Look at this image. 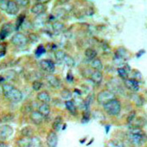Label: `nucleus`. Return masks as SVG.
I'll use <instances>...</instances> for the list:
<instances>
[{
    "instance_id": "obj_28",
    "label": "nucleus",
    "mask_w": 147,
    "mask_h": 147,
    "mask_svg": "<svg viewBox=\"0 0 147 147\" xmlns=\"http://www.w3.org/2000/svg\"><path fill=\"white\" fill-rule=\"evenodd\" d=\"M118 73H119V76L123 80L127 79L129 77V71L125 67L118 68Z\"/></svg>"
},
{
    "instance_id": "obj_5",
    "label": "nucleus",
    "mask_w": 147,
    "mask_h": 147,
    "mask_svg": "<svg viewBox=\"0 0 147 147\" xmlns=\"http://www.w3.org/2000/svg\"><path fill=\"white\" fill-rule=\"evenodd\" d=\"M40 67L44 71L47 72V74H52L56 69L54 61H52L51 60H46V59L41 60L40 61Z\"/></svg>"
},
{
    "instance_id": "obj_4",
    "label": "nucleus",
    "mask_w": 147,
    "mask_h": 147,
    "mask_svg": "<svg viewBox=\"0 0 147 147\" xmlns=\"http://www.w3.org/2000/svg\"><path fill=\"white\" fill-rule=\"evenodd\" d=\"M28 40H29L28 37L25 34H24L23 33H20V32L13 34L11 38L12 44L17 47L25 46L28 43Z\"/></svg>"
},
{
    "instance_id": "obj_2",
    "label": "nucleus",
    "mask_w": 147,
    "mask_h": 147,
    "mask_svg": "<svg viewBox=\"0 0 147 147\" xmlns=\"http://www.w3.org/2000/svg\"><path fill=\"white\" fill-rule=\"evenodd\" d=\"M103 110L109 116H117L121 111V103L116 98H113L109 102H106L102 105Z\"/></svg>"
},
{
    "instance_id": "obj_8",
    "label": "nucleus",
    "mask_w": 147,
    "mask_h": 147,
    "mask_svg": "<svg viewBox=\"0 0 147 147\" xmlns=\"http://www.w3.org/2000/svg\"><path fill=\"white\" fill-rule=\"evenodd\" d=\"M58 143V136L56 131L53 129L49 132L46 137V144L49 147H57Z\"/></svg>"
},
{
    "instance_id": "obj_33",
    "label": "nucleus",
    "mask_w": 147,
    "mask_h": 147,
    "mask_svg": "<svg viewBox=\"0 0 147 147\" xmlns=\"http://www.w3.org/2000/svg\"><path fill=\"white\" fill-rule=\"evenodd\" d=\"M16 3H17V4L19 5V7H27V5L29 4V1H27V0H25V1H24V0H20V1H15Z\"/></svg>"
},
{
    "instance_id": "obj_14",
    "label": "nucleus",
    "mask_w": 147,
    "mask_h": 147,
    "mask_svg": "<svg viewBox=\"0 0 147 147\" xmlns=\"http://www.w3.org/2000/svg\"><path fill=\"white\" fill-rule=\"evenodd\" d=\"M89 78H90L91 81L94 84L99 85L102 82V78H103L102 71H92L91 72L90 76H89Z\"/></svg>"
},
{
    "instance_id": "obj_25",
    "label": "nucleus",
    "mask_w": 147,
    "mask_h": 147,
    "mask_svg": "<svg viewBox=\"0 0 147 147\" xmlns=\"http://www.w3.org/2000/svg\"><path fill=\"white\" fill-rule=\"evenodd\" d=\"M30 147H42V141L37 136H32L30 138Z\"/></svg>"
},
{
    "instance_id": "obj_26",
    "label": "nucleus",
    "mask_w": 147,
    "mask_h": 147,
    "mask_svg": "<svg viewBox=\"0 0 147 147\" xmlns=\"http://www.w3.org/2000/svg\"><path fill=\"white\" fill-rule=\"evenodd\" d=\"M61 96L63 99H65L66 101L67 100H70L72 97V93L71 92L67 89V88H64L61 91Z\"/></svg>"
},
{
    "instance_id": "obj_10",
    "label": "nucleus",
    "mask_w": 147,
    "mask_h": 147,
    "mask_svg": "<svg viewBox=\"0 0 147 147\" xmlns=\"http://www.w3.org/2000/svg\"><path fill=\"white\" fill-rule=\"evenodd\" d=\"M45 2H38L35 4H34V6H32L31 8V13L36 15V16H40L43 13H45L46 7L44 4Z\"/></svg>"
},
{
    "instance_id": "obj_23",
    "label": "nucleus",
    "mask_w": 147,
    "mask_h": 147,
    "mask_svg": "<svg viewBox=\"0 0 147 147\" xmlns=\"http://www.w3.org/2000/svg\"><path fill=\"white\" fill-rule=\"evenodd\" d=\"M66 55H67V54L65 53V51H61V50H58V51H57L55 52V54H54L55 59L57 60V61L58 63L63 62L64 58L66 57Z\"/></svg>"
},
{
    "instance_id": "obj_31",
    "label": "nucleus",
    "mask_w": 147,
    "mask_h": 147,
    "mask_svg": "<svg viewBox=\"0 0 147 147\" xmlns=\"http://www.w3.org/2000/svg\"><path fill=\"white\" fill-rule=\"evenodd\" d=\"M24 20H25V16H24V14H21L20 16H19V18L17 19V21H16V24H15L16 30H19V29L20 28V26H22L23 23L24 21Z\"/></svg>"
},
{
    "instance_id": "obj_24",
    "label": "nucleus",
    "mask_w": 147,
    "mask_h": 147,
    "mask_svg": "<svg viewBox=\"0 0 147 147\" xmlns=\"http://www.w3.org/2000/svg\"><path fill=\"white\" fill-rule=\"evenodd\" d=\"M61 125H62V118L61 116H57V118L55 119L53 124H52V128H53V130L54 131H58L60 130L61 127Z\"/></svg>"
},
{
    "instance_id": "obj_16",
    "label": "nucleus",
    "mask_w": 147,
    "mask_h": 147,
    "mask_svg": "<svg viewBox=\"0 0 147 147\" xmlns=\"http://www.w3.org/2000/svg\"><path fill=\"white\" fill-rule=\"evenodd\" d=\"M65 106H66V109L71 113V114H72V115H77L78 114V108H77V105L75 104V102H73L72 100H67V101H66L65 102Z\"/></svg>"
},
{
    "instance_id": "obj_9",
    "label": "nucleus",
    "mask_w": 147,
    "mask_h": 147,
    "mask_svg": "<svg viewBox=\"0 0 147 147\" xmlns=\"http://www.w3.org/2000/svg\"><path fill=\"white\" fill-rule=\"evenodd\" d=\"M45 80L48 82V84L53 88H60L61 87V81L57 78V76L53 75V74H47L45 76Z\"/></svg>"
},
{
    "instance_id": "obj_11",
    "label": "nucleus",
    "mask_w": 147,
    "mask_h": 147,
    "mask_svg": "<svg viewBox=\"0 0 147 147\" xmlns=\"http://www.w3.org/2000/svg\"><path fill=\"white\" fill-rule=\"evenodd\" d=\"M30 120L34 123V125H41L44 122V120H45V117L40 113L38 110H33L30 113Z\"/></svg>"
},
{
    "instance_id": "obj_17",
    "label": "nucleus",
    "mask_w": 147,
    "mask_h": 147,
    "mask_svg": "<svg viewBox=\"0 0 147 147\" xmlns=\"http://www.w3.org/2000/svg\"><path fill=\"white\" fill-rule=\"evenodd\" d=\"M38 111L41 113L45 119L47 116L50 115V113H51V107H50L49 103H41V104H40L39 107H38Z\"/></svg>"
},
{
    "instance_id": "obj_3",
    "label": "nucleus",
    "mask_w": 147,
    "mask_h": 147,
    "mask_svg": "<svg viewBox=\"0 0 147 147\" xmlns=\"http://www.w3.org/2000/svg\"><path fill=\"white\" fill-rule=\"evenodd\" d=\"M113 98H115V95L112 92H110L108 89H104L99 92L97 95V102L99 104L103 105L104 103L109 102L110 100H112Z\"/></svg>"
},
{
    "instance_id": "obj_13",
    "label": "nucleus",
    "mask_w": 147,
    "mask_h": 147,
    "mask_svg": "<svg viewBox=\"0 0 147 147\" xmlns=\"http://www.w3.org/2000/svg\"><path fill=\"white\" fill-rule=\"evenodd\" d=\"M20 11V7L15 1H9L6 13L9 15H16Z\"/></svg>"
},
{
    "instance_id": "obj_35",
    "label": "nucleus",
    "mask_w": 147,
    "mask_h": 147,
    "mask_svg": "<svg viewBox=\"0 0 147 147\" xmlns=\"http://www.w3.org/2000/svg\"><path fill=\"white\" fill-rule=\"evenodd\" d=\"M13 119V116L12 115L11 113H8L7 115H5V116H3V120L2 121H4V122H8V121H11L12 119Z\"/></svg>"
},
{
    "instance_id": "obj_19",
    "label": "nucleus",
    "mask_w": 147,
    "mask_h": 147,
    "mask_svg": "<svg viewBox=\"0 0 147 147\" xmlns=\"http://www.w3.org/2000/svg\"><path fill=\"white\" fill-rule=\"evenodd\" d=\"M64 29H65V25L63 23L60 22V21H55L52 24V30L55 34H58L63 32Z\"/></svg>"
},
{
    "instance_id": "obj_30",
    "label": "nucleus",
    "mask_w": 147,
    "mask_h": 147,
    "mask_svg": "<svg viewBox=\"0 0 147 147\" xmlns=\"http://www.w3.org/2000/svg\"><path fill=\"white\" fill-rule=\"evenodd\" d=\"M45 52V47H44V45H39L38 47H37V49L35 50V51H34V54H35V56L37 57H40L42 54H44Z\"/></svg>"
},
{
    "instance_id": "obj_6",
    "label": "nucleus",
    "mask_w": 147,
    "mask_h": 147,
    "mask_svg": "<svg viewBox=\"0 0 147 147\" xmlns=\"http://www.w3.org/2000/svg\"><path fill=\"white\" fill-rule=\"evenodd\" d=\"M13 133V129L10 125H0V141L8 140Z\"/></svg>"
},
{
    "instance_id": "obj_20",
    "label": "nucleus",
    "mask_w": 147,
    "mask_h": 147,
    "mask_svg": "<svg viewBox=\"0 0 147 147\" xmlns=\"http://www.w3.org/2000/svg\"><path fill=\"white\" fill-rule=\"evenodd\" d=\"M84 55H85V57H86L88 60H89V61H92L93 59L97 58V56H98L97 51H96L95 50L92 49V48H88V49H86V50H85V52H84Z\"/></svg>"
},
{
    "instance_id": "obj_1",
    "label": "nucleus",
    "mask_w": 147,
    "mask_h": 147,
    "mask_svg": "<svg viewBox=\"0 0 147 147\" xmlns=\"http://www.w3.org/2000/svg\"><path fill=\"white\" fill-rule=\"evenodd\" d=\"M2 92L4 98L10 102L16 103L22 100V92L9 83H3L2 85Z\"/></svg>"
},
{
    "instance_id": "obj_12",
    "label": "nucleus",
    "mask_w": 147,
    "mask_h": 147,
    "mask_svg": "<svg viewBox=\"0 0 147 147\" xmlns=\"http://www.w3.org/2000/svg\"><path fill=\"white\" fill-rule=\"evenodd\" d=\"M14 29L11 23L4 24L0 30V40H4L9 34L12 32V30Z\"/></svg>"
},
{
    "instance_id": "obj_18",
    "label": "nucleus",
    "mask_w": 147,
    "mask_h": 147,
    "mask_svg": "<svg viewBox=\"0 0 147 147\" xmlns=\"http://www.w3.org/2000/svg\"><path fill=\"white\" fill-rule=\"evenodd\" d=\"M90 66L94 71H102V69H103V64H102V61L98 58H95L92 61H91Z\"/></svg>"
},
{
    "instance_id": "obj_37",
    "label": "nucleus",
    "mask_w": 147,
    "mask_h": 147,
    "mask_svg": "<svg viewBox=\"0 0 147 147\" xmlns=\"http://www.w3.org/2000/svg\"><path fill=\"white\" fill-rule=\"evenodd\" d=\"M67 81H68V82H72L73 81V76L71 75V72H68L67 76Z\"/></svg>"
},
{
    "instance_id": "obj_29",
    "label": "nucleus",
    "mask_w": 147,
    "mask_h": 147,
    "mask_svg": "<svg viewBox=\"0 0 147 147\" xmlns=\"http://www.w3.org/2000/svg\"><path fill=\"white\" fill-rule=\"evenodd\" d=\"M43 88V83L40 81H34L32 83V88L34 91H40Z\"/></svg>"
},
{
    "instance_id": "obj_22",
    "label": "nucleus",
    "mask_w": 147,
    "mask_h": 147,
    "mask_svg": "<svg viewBox=\"0 0 147 147\" xmlns=\"http://www.w3.org/2000/svg\"><path fill=\"white\" fill-rule=\"evenodd\" d=\"M20 133H21L23 137H29V138H30V137H32L33 134H34V130H33V129L30 126H25V127H24L21 129Z\"/></svg>"
},
{
    "instance_id": "obj_32",
    "label": "nucleus",
    "mask_w": 147,
    "mask_h": 147,
    "mask_svg": "<svg viewBox=\"0 0 147 147\" xmlns=\"http://www.w3.org/2000/svg\"><path fill=\"white\" fill-rule=\"evenodd\" d=\"M135 119H136V112L133 111V112H131V113H129V115L128 116V119H127L128 123H129V124L132 123V122L135 120Z\"/></svg>"
},
{
    "instance_id": "obj_38",
    "label": "nucleus",
    "mask_w": 147,
    "mask_h": 147,
    "mask_svg": "<svg viewBox=\"0 0 147 147\" xmlns=\"http://www.w3.org/2000/svg\"><path fill=\"white\" fill-rule=\"evenodd\" d=\"M0 147H9V145L4 141H0Z\"/></svg>"
},
{
    "instance_id": "obj_27",
    "label": "nucleus",
    "mask_w": 147,
    "mask_h": 147,
    "mask_svg": "<svg viewBox=\"0 0 147 147\" xmlns=\"http://www.w3.org/2000/svg\"><path fill=\"white\" fill-rule=\"evenodd\" d=\"M63 62L68 67L70 68L73 67L75 66V61H74V59L71 57V56H69V55H66V57L64 58Z\"/></svg>"
},
{
    "instance_id": "obj_21",
    "label": "nucleus",
    "mask_w": 147,
    "mask_h": 147,
    "mask_svg": "<svg viewBox=\"0 0 147 147\" xmlns=\"http://www.w3.org/2000/svg\"><path fill=\"white\" fill-rule=\"evenodd\" d=\"M30 138L22 137V138L19 139L17 141L19 147H30Z\"/></svg>"
},
{
    "instance_id": "obj_36",
    "label": "nucleus",
    "mask_w": 147,
    "mask_h": 147,
    "mask_svg": "<svg viewBox=\"0 0 147 147\" xmlns=\"http://www.w3.org/2000/svg\"><path fill=\"white\" fill-rule=\"evenodd\" d=\"M28 39H29V40H31L32 42H35V41L38 40V36L35 34H30V37H29Z\"/></svg>"
},
{
    "instance_id": "obj_7",
    "label": "nucleus",
    "mask_w": 147,
    "mask_h": 147,
    "mask_svg": "<svg viewBox=\"0 0 147 147\" xmlns=\"http://www.w3.org/2000/svg\"><path fill=\"white\" fill-rule=\"evenodd\" d=\"M124 84H125V88H128L129 90L132 91L134 92H136L140 89V84L139 82L137 80L133 79V78H127L124 80Z\"/></svg>"
},
{
    "instance_id": "obj_15",
    "label": "nucleus",
    "mask_w": 147,
    "mask_h": 147,
    "mask_svg": "<svg viewBox=\"0 0 147 147\" xmlns=\"http://www.w3.org/2000/svg\"><path fill=\"white\" fill-rule=\"evenodd\" d=\"M36 98H37V100H39L41 103H49L51 101V95L46 91H40L37 94Z\"/></svg>"
},
{
    "instance_id": "obj_34",
    "label": "nucleus",
    "mask_w": 147,
    "mask_h": 147,
    "mask_svg": "<svg viewBox=\"0 0 147 147\" xmlns=\"http://www.w3.org/2000/svg\"><path fill=\"white\" fill-rule=\"evenodd\" d=\"M9 1H0V9L3 11H6Z\"/></svg>"
}]
</instances>
